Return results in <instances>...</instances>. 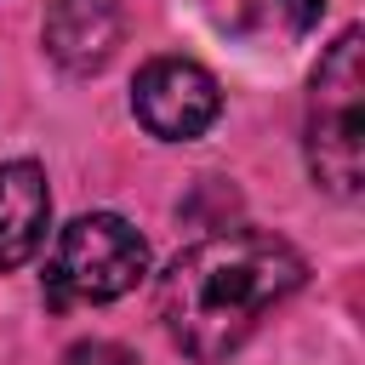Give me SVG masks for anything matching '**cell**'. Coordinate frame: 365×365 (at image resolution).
Wrapping results in <instances>:
<instances>
[{"mask_svg": "<svg viewBox=\"0 0 365 365\" xmlns=\"http://www.w3.org/2000/svg\"><path fill=\"white\" fill-rule=\"evenodd\" d=\"M308 279L302 251L268 228H222L177 251L160 274V325L194 365H222L297 285Z\"/></svg>", "mask_w": 365, "mask_h": 365, "instance_id": "6da1fadb", "label": "cell"}, {"mask_svg": "<svg viewBox=\"0 0 365 365\" xmlns=\"http://www.w3.org/2000/svg\"><path fill=\"white\" fill-rule=\"evenodd\" d=\"M57 365H137L120 342H108V336H91V342H74Z\"/></svg>", "mask_w": 365, "mask_h": 365, "instance_id": "ba28073f", "label": "cell"}, {"mask_svg": "<svg viewBox=\"0 0 365 365\" xmlns=\"http://www.w3.org/2000/svg\"><path fill=\"white\" fill-rule=\"evenodd\" d=\"M148 274V240L114 217V211H86L51 240L46 262V297L57 308L74 302H114Z\"/></svg>", "mask_w": 365, "mask_h": 365, "instance_id": "3957f363", "label": "cell"}, {"mask_svg": "<svg viewBox=\"0 0 365 365\" xmlns=\"http://www.w3.org/2000/svg\"><path fill=\"white\" fill-rule=\"evenodd\" d=\"M51 228V188L34 160H6L0 165V274L23 268Z\"/></svg>", "mask_w": 365, "mask_h": 365, "instance_id": "8992f818", "label": "cell"}, {"mask_svg": "<svg viewBox=\"0 0 365 365\" xmlns=\"http://www.w3.org/2000/svg\"><path fill=\"white\" fill-rule=\"evenodd\" d=\"M131 114L160 143H194L217 125L222 91H217L211 68H200L194 57H154V63H143V74L131 86Z\"/></svg>", "mask_w": 365, "mask_h": 365, "instance_id": "277c9868", "label": "cell"}, {"mask_svg": "<svg viewBox=\"0 0 365 365\" xmlns=\"http://www.w3.org/2000/svg\"><path fill=\"white\" fill-rule=\"evenodd\" d=\"M125 34L120 0H51L40 17V46L68 74H97Z\"/></svg>", "mask_w": 365, "mask_h": 365, "instance_id": "5b68a950", "label": "cell"}, {"mask_svg": "<svg viewBox=\"0 0 365 365\" xmlns=\"http://www.w3.org/2000/svg\"><path fill=\"white\" fill-rule=\"evenodd\" d=\"M302 154H308V177L325 194L336 200L359 194L365 182V40L359 29H342L308 80Z\"/></svg>", "mask_w": 365, "mask_h": 365, "instance_id": "7a4b0ae2", "label": "cell"}, {"mask_svg": "<svg viewBox=\"0 0 365 365\" xmlns=\"http://www.w3.org/2000/svg\"><path fill=\"white\" fill-rule=\"evenodd\" d=\"M262 11H268V23H279L285 34H308V29L319 23L325 0H268Z\"/></svg>", "mask_w": 365, "mask_h": 365, "instance_id": "52a82bcc", "label": "cell"}]
</instances>
